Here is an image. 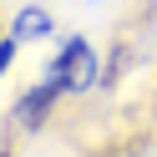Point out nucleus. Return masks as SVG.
Returning <instances> with one entry per match:
<instances>
[{
    "mask_svg": "<svg viewBox=\"0 0 157 157\" xmlns=\"http://www.w3.org/2000/svg\"><path fill=\"white\" fill-rule=\"evenodd\" d=\"M51 81H56V86H86V81H91V51H86L81 41H71V46L61 51V61H56Z\"/></svg>",
    "mask_w": 157,
    "mask_h": 157,
    "instance_id": "f257e3e1",
    "label": "nucleus"
},
{
    "mask_svg": "<svg viewBox=\"0 0 157 157\" xmlns=\"http://www.w3.org/2000/svg\"><path fill=\"white\" fill-rule=\"evenodd\" d=\"M51 31V15L46 10H21V21H15V41H25V36H46Z\"/></svg>",
    "mask_w": 157,
    "mask_h": 157,
    "instance_id": "f03ea898",
    "label": "nucleus"
},
{
    "mask_svg": "<svg viewBox=\"0 0 157 157\" xmlns=\"http://www.w3.org/2000/svg\"><path fill=\"white\" fill-rule=\"evenodd\" d=\"M10 56H15V41H0V71L10 66Z\"/></svg>",
    "mask_w": 157,
    "mask_h": 157,
    "instance_id": "7ed1b4c3",
    "label": "nucleus"
}]
</instances>
